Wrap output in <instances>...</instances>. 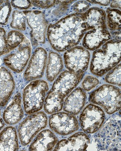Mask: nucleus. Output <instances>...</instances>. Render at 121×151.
I'll return each instance as SVG.
<instances>
[{
  "label": "nucleus",
  "instance_id": "1",
  "mask_svg": "<svg viewBox=\"0 0 121 151\" xmlns=\"http://www.w3.org/2000/svg\"><path fill=\"white\" fill-rule=\"evenodd\" d=\"M88 31L83 19V13H78L50 24L47 37L53 49L61 52L77 45Z\"/></svg>",
  "mask_w": 121,
  "mask_h": 151
},
{
  "label": "nucleus",
  "instance_id": "2",
  "mask_svg": "<svg viewBox=\"0 0 121 151\" xmlns=\"http://www.w3.org/2000/svg\"><path fill=\"white\" fill-rule=\"evenodd\" d=\"M83 76L68 70L60 73L46 98L44 105L46 113L52 114L61 111L64 98L76 88Z\"/></svg>",
  "mask_w": 121,
  "mask_h": 151
},
{
  "label": "nucleus",
  "instance_id": "3",
  "mask_svg": "<svg viewBox=\"0 0 121 151\" xmlns=\"http://www.w3.org/2000/svg\"><path fill=\"white\" fill-rule=\"evenodd\" d=\"M121 61V40L107 42L102 49L93 53L90 70L92 74L101 77L114 68Z\"/></svg>",
  "mask_w": 121,
  "mask_h": 151
},
{
  "label": "nucleus",
  "instance_id": "4",
  "mask_svg": "<svg viewBox=\"0 0 121 151\" xmlns=\"http://www.w3.org/2000/svg\"><path fill=\"white\" fill-rule=\"evenodd\" d=\"M99 150H121V117L115 114L106 121L94 138Z\"/></svg>",
  "mask_w": 121,
  "mask_h": 151
},
{
  "label": "nucleus",
  "instance_id": "5",
  "mask_svg": "<svg viewBox=\"0 0 121 151\" xmlns=\"http://www.w3.org/2000/svg\"><path fill=\"white\" fill-rule=\"evenodd\" d=\"M48 89L47 82L43 80L31 81L25 87L22 100L24 110L27 114L37 113L42 109Z\"/></svg>",
  "mask_w": 121,
  "mask_h": 151
},
{
  "label": "nucleus",
  "instance_id": "6",
  "mask_svg": "<svg viewBox=\"0 0 121 151\" xmlns=\"http://www.w3.org/2000/svg\"><path fill=\"white\" fill-rule=\"evenodd\" d=\"M89 101L100 105L111 115L120 109L121 89L110 84H103L91 92Z\"/></svg>",
  "mask_w": 121,
  "mask_h": 151
},
{
  "label": "nucleus",
  "instance_id": "7",
  "mask_svg": "<svg viewBox=\"0 0 121 151\" xmlns=\"http://www.w3.org/2000/svg\"><path fill=\"white\" fill-rule=\"evenodd\" d=\"M48 124L47 115L43 111L31 114L19 125L18 137L21 144L26 146L31 142L36 135L45 129Z\"/></svg>",
  "mask_w": 121,
  "mask_h": 151
},
{
  "label": "nucleus",
  "instance_id": "8",
  "mask_svg": "<svg viewBox=\"0 0 121 151\" xmlns=\"http://www.w3.org/2000/svg\"><path fill=\"white\" fill-rule=\"evenodd\" d=\"M65 67L78 75H84L89 66L90 54L87 49L75 46L69 49L63 55Z\"/></svg>",
  "mask_w": 121,
  "mask_h": 151
},
{
  "label": "nucleus",
  "instance_id": "9",
  "mask_svg": "<svg viewBox=\"0 0 121 151\" xmlns=\"http://www.w3.org/2000/svg\"><path fill=\"white\" fill-rule=\"evenodd\" d=\"M105 119V114L99 106L90 104L86 106L79 116L81 128L85 133L92 134L98 132Z\"/></svg>",
  "mask_w": 121,
  "mask_h": 151
},
{
  "label": "nucleus",
  "instance_id": "10",
  "mask_svg": "<svg viewBox=\"0 0 121 151\" xmlns=\"http://www.w3.org/2000/svg\"><path fill=\"white\" fill-rule=\"evenodd\" d=\"M49 126L53 132L63 136L71 134L79 128L76 116L64 112H57L51 115L49 117Z\"/></svg>",
  "mask_w": 121,
  "mask_h": 151
},
{
  "label": "nucleus",
  "instance_id": "11",
  "mask_svg": "<svg viewBox=\"0 0 121 151\" xmlns=\"http://www.w3.org/2000/svg\"><path fill=\"white\" fill-rule=\"evenodd\" d=\"M23 13L31 29L30 35L33 45L44 43L47 23L43 13L37 10L24 11Z\"/></svg>",
  "mask_w": 121,
  "mask_h": 151
},
{
  "label": "nucleus",
  "instance_id": "12",
  "mask_svg": "<svg viewBox=\"0 0 121 151\" xmlns=\"http://www.w3.org/2000/svg\"><path fill=\"white\" fill-rule=\"evenodd\" d=\"M47 58V52L44 48L41 47L36 48L24 73V80L30 81L42 78L46 66Z\"/></svg>",
  "mask_w": 121,
  "mask_h": 151
},
{
  "label": "nucleus",
  "instance_id": "13",
  "mask_svg": "<svg viewBox=\"0 0 121 151\" xmlns=\"http://www.w3.org/2000/svg\"><path fill=\"white\" fill-rule=\"evenodd\" d=\"M31 47L29 43H22L16 50L4 58V64L16 73L23 71L30 58Z\"/></svg>",
  "mask_w": 121,
  "mask_h": 151
},
{
  "label": "nucleus",
  "instance_id": "14",
  "mask_svg": "<svg viewBox=\"0 0 121 151\" xmlns=\"http://www.w3.org/2000/svg\"><path fill=\"white\" fill-rule=\"evenodd\" d=\"M90 143L86 134L79 132L57 142L54 151H85Z\"/></svg>",
  "mask_w": 121,
  "mask_h": 151
},
{
  "label": "nucleus",
  "instance_id": "15",
  "mask_svg": "<svg viewBox=\"0 0 121 151\" xmlns=\"http://www.w3.org/2000/svg\"><path fill=\"white\" fill-rule=\"evenodd\" d=\"M15 87V81L11 71L4 66L0 67V108L5 107Z\"/></svg>",
  "mask_w": 121,
  "mask_h": 151
},
{
  "label": "nucleus",
  "instance_id": "16",
  "mask_svg": "<svg viewBox=\"0 0 121 151\" xmlns=\"http://www.w3.org/2000/svg\"><path fill=\"white\" fill-rule=\"evenodd\" d=\"M87 93L78 87L67 96L63 102V110L66 113L76 116L82 111L87 101Z\"/></svg>",
  "mask_w": 121,
  "mask_h": 151
},
{
  "label": "nucleus",
  "instance_id": "17",
  "mask_svg": "<svg viewBox=\"0 0 121 151\" xmlns=\"http://www.w3.org/2000/svg\"><path fill=\"white\" fill-rule=\"evenodd\" d=\"M24 111L22 106V96L19 92L16 93L3 114L5 123L9 125H16L23 118Z\"/></svg>",
  "mask_w": 121,
  "mask_h": 151
},
{
  "label": "nucleus",
  "instance_id": "18",
  "mask_svg": "<svg viewBox=\"0 0 121 151\" xmlns=\"http://www.w3.org/2000/svg\"><path fill=\"white\" fill-rule=\"evenodd\" d=\"M111 37L107 28L90 30L85 34L82 44L87 50H95L109 40Z\"/></svg>",
  "mask_w": 121,
  "mask_h": 151
},
{
  "label": "nucleus",
  "instance_id": "19",
  "mask_svg": "<svg viewBox=\"0 0 121 151\" xmlns=\"http://www.w3.org/2000/svg\"><path fill=\"white\" fill-rule=\"evenodd\" d=\"M58 138L50 130L45 129L36 136L28 148L29 151H52L58 142Z\"/></svg>",
  "mask_w": 121,
  "mask_h": 151
},
{
  "label": "nucleus",
  "instance_id": "20",
  "mask_svg": "<svg viewBox=\"0 0 121 151\" xmlns=\"http://www.w3.org/2000/svg\"><path fill=\"white\" fill-rule=\"evenodd\" d=\"M19 149L18 136L14 127H6L0 133V151H17Z\"/></svg>",
  "mask_w": 121,
  "mask_h": 151
},
{
  "label": "nucleus",
  "instance_id": "21",
  "mask_svg": "<svg viewBox=\"0 0 121 151\" xmlns=\"http://www.w3.org/2000/svg\"><path fill=\"white\" fill-rule=\"evenodd\" d=\"M63 68V60L61 56L54 52H50L46 70V77L48 81L53 82Z\"/></svg>",
  "mask_w": 121,
  "mask_h": 151
},
{
  "label": "nucleus",
  "instance_id": "22",
  "mask_svg": "<svg viewBox=\"0 0 121 151\" xmlns=\"http://www.w3.org/2000/svg\"><path fill=\"white\" fill-rule=\"evenodd\" d=\"M107 24L111 31L120 32L121 30V11L115 9L108 8L107 9Z\"/></svg>",
  "mask_w": 121,
  "mask_h": 151
},
{
  "label": "nucleus",
  "instance_id": "23",
  "mask_svg": "<svg viewBox=\"0 0 121 151\" xmlns=\"http://www.w3.org/2000/svg\"><path fill=\"white\" fill-rule=\"evenodd\" d=\"M24 35L17 30H11L8 33L6 38L7 45L9 52L12 51L23 43Z\"/></svg>",
  "mask_w": 121,
  "mask_h": 151
},
{
  "label": "nucleus",
  "instance_id": "24",
  "mask_svg": "<svg viewBox=\"0 0 121 151\" xmlns=\"http://www.w3.org/2000/svg\"><path fill=\"white\" fill-rule=\"evenodd\" d=\"M13 28L19 30L24 31L26 29V17L23 12L14 11L12 19L10 24Z\"/></svg>",
  "mask_w": 121,
  "mask_h": 151
},
{
  "label": "nucleus",
  "instance_id": "25",
  "mask_svg": "<svg viewBox=\"0 0 121 151\" xmlns=\"http://www.w3.org/2000/svg\"><path fill=\"white\" fill-rule=\"evenodd\" d=\"M105 79L108 83L121 86V63L112 69L106 75Z\"/></svg>",
  "mask_w": 121,
  "mask_h": 151
},
{
  "label": "nucleus",
  "instance_id": "26",
  "mask_svg": "<svg viewBox=\"0 0 121 151\" xmlns=\"http://www.w3.org/2000/svg\"><path fill=\"white\" fill-rule=\"evenodd\" d=\"M11 11V6L9 1H6L0 6V24H7Z\"/></svg>",
  "mask_w": 121,
  "mask_h": 151
},
{
  "label": "nucleus",
  "instance_id": "27",
  "mask_svg": "<svg viewBox=\"0 0 121 151\" xmlns=\"http://www.w3.org/2000/svg\"><path fill=\"white\" fill-rule=\"evenodd\" d=\"M99 83L100 81L96 77L92 76H87L82 82V89L84 91H90L96 87Z\"/></svg>",
  "mask_w": 121,
  "mask_h": 151
},
{
  "label": "nucleus",
  "instance_id": "28",
  "mask_svg": "<svg viewBox=\"0 0 121 151\" xmlns=\"http://www.w3.org/2000/svg\"><path fill=\"white\" fill-rule=\"evenodd\" d=\"M9 52L5 30L3 28H0V56Z\"/></svg>",
  "mask_w": 121,
  "mask_h": 151
},
{
  "label": "nucleus",
  "instance_id": "29",
  "mask_svg": "<svg viewBox=\"0 0 121 151\" xmlns=\"http://www.w3.org/2000/svg\"><path fill=\"white\" fill-rule=\"evenodd\" d=\"M32 4L38 8L48 9L60 2L58 1H31Z\"/></svg>",
  "mask_w": 121,
  "mask_h": 151
},
{
  "label": "nucleus",
  "instance_id": "30",
  "mask_svg": "<svg viewBox=\"0 0 121 151\" xmlns=\"http://www.w3.org/2000/svg\"><path fill=\"white\" fill-rule=\"evenodd\" d=\"M13 6L20 9H27L31 7L32 4L30 1H12Z\"/></svg>",
  "mask_w": 121,
  "mask_h": 151
},
{
  "label": "nucleus",
  "instance_id": "31",
  "mask_svg": "<svg viewBox=\"0 0 121 151\" xmlns=\"http://www.w3.org/2000/svg\"><path fill=\"white\" fill-rule=\"evenodd\" d=\"M90 4L85 1H79L75 3L73 6V9L76 12L82 13L90 7Z\"/></svg>",
  "mask_w": 121,
  "mask_h": 151
},
{
  "label": "nucleus",
  "instance_id": "32",
  "mask_svg": "<svg viewBox=\"0 0 121 151\" xmlns=\"http://www.w3.org/2000/svg\"><path fill=\"white\" fill-rule=\"evenodd\" d=\"M72 1H63V2H62L60 6L55 11L56 15H59L60 13V14L63 12H64L68 8V4Z\"/></svg>",
  "mask_w": 121,
  "mask_h": 151
},
{
  "label": "nucleus",
  "instance_id": "33",
  "mask_svg": "<svg viewBox=\"0 0 121 151\" xmlns=\"http://www.w3.org/2000/svg\"><path fill=\"white\" fill-rule=\"evenodd\" d=\"M88 1L105 6H108L110 3V1Z\"/></svg>",
  "mask_w": 121,
  "mask_h": 151
},
{
  "label": "nucleus",
  "instance_id": "34",
  "mask_svg": "<svg viewBox=\"0 0 121 151\" xmlns=\"http://www.w3.org/2000/svg\"><path fill=\"white\" fill-rule=\"evenodd\" d=\"M111 7L112 8H121V1H112L110 4Z\"/></svg>",
  "mask_w": 121,
  "mask_h": 151
},
{
  "label": "nucleus",
  "instance_id": "35",
  "mask_svg": "<svg viewBox=\"0 0 121 151\" xmlns=\"http://www.w3.org/2000/svg\"><path fill=\"white\" fill-rule=\"evenodd\" d=\"M5 126V123L3 119H0V131L3 129Z\"/></svg>",
  "mask_w": 121,
  "mask_h": 151
},
{
  "label": "nucleus",
  "instance_id": "36",
  "mask_svg": "<svg viewBox=\"0 0 121 151\" xmlns=\"http://www.w3.org/2000/svg\"><path fill=\"white\" fill-rule=\"evenodd\" d=\"M4 2V1H0V6L2 4H3V3Z\"/></svg>",
  "mask_w": 121,
  "mask_h": 151
},
{
  "label": "nucleus",
  "instance_id": "37",
  "mask_svg": "<svg viewBox=\"0 0 121 151\" xmlns=\"http://www.w3.org/2000/svg\"><path fill=\"white\" fill-rule=\"evenodd\" d=\"M1 109H0V116H1Z\"/></svg>",
  "mask_w": 121,
  "mask_h": 151
}]
</instances>
